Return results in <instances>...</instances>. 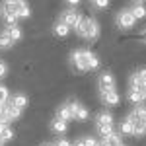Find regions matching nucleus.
Masks as SVG:
<instances>
[{
	"label": "nucleus",
	"instance_id": "f257e3e1",
	"mask_svg": "<svg viewBox=\"0 0 146 146\" xmlns=\"http://www.w3.org/2000/svg\"><path fill=\"white\" fill-rule=\"evenodd\" d=\"M70 64L78 72H90L100 68V58L90 49H74L70 53Z\"/></svg>",
	"mask_w": 146,
	"mask_h": 146
},
{
	"label": "nucleus",
	"instance_id": "f03ea898",
	"mask_svg": "<svg viewBox=\"0 0 146 146\" xmlns=\"http://www.w3.org/2000/svg\"><path fill=\"white\" fill-rule=\"evenodd\" d=\"M74 31L82 37V39H86V41H98V37L101 33V27H100V22L96 20V18H88V16H84L80 23L74 27Z\"/></svg>",
	"mask_w": 146,
	"mask_h": 146
},
{
	"label": "nucleus",
	"instance_id": "7ed1b4c3",
	"mask_svg": "<svg viewBox=\"0 0 146 146\" xmlns=\"http://www.w3.org/2000/svg\"><path fill=\"white\" fill-rule=\"evenodd\" d=\"M127 121L133 129V136L140 138L146 135V107L144 105H136L133 111L127 115Z\"/></svg>",
	"mask_w": 146,
	"mask_h": 146
},
{
	"label": "nucleus",
	"instance_id": "20e7f679",
	"mask_svg": "<svg viewBox=\"0 0 146 146\" xmlns=\"http://www.w3.org/2000/svg\"><path fill=\"white\" fill-rule=\"evenodd\" d=\"M96 131L101 138L115 135V127H113V115L109 111H100L96 115Z\"/></svg>",
	"mask_w": 146,
	"mask_h": 146
},
{
	"label": "nucleus",
	"instance_id": "39448f33",
	"mask_svg": "<svg viewBox=\"0 0 146 146\" xmlns=\"http://www.w3.org/2000/svg\"><path fill=\"white\" fill-rule=\"evenodd\" d=\"M2 8L8 10L10 14H14L18 20H27V18H31V8H29V4L23 2V0H8V2L2 4Z\"/></svg>",
	"mask_w": 146,
	"mask_h": 146
},
{
	"label": "nucleus",
	"instance_id": "423d86ee",
	"mask_svg": "<svg viewBox=\"0 0 146 146\" xmlns=\"http://www.w3.org/2000/svg\"><path fill=\"white\" fill-rule=\"evenodd\" d=\"M68 107H70V113H72V119L74 121H80V123H86L90 119V111L86 105H82L80 101H66Z\"/></svg>",
	"mask_w": 146,
	"mask_h": 146
},
{
	"label": "nucleus",
	"instance_id": "0eeeda50",
	"mask_svg": "<svg viewBox=\"0 0 146 146\" xmlns=\"http://www.w3.org/2000/svg\"><path fill=\"white\" fill-rule=\"evenodd\" d=\"M84 18V14L82 12H78V10H62V14H60V18H58V22L60 23H64V25H68L70 29L72 27H76L80 23V20Z\"/></svg>",
	"mask_w": 146,
	"mask_h": 146
},
{
	"label": "nucleus",
	"instance_id": "6e6552de",
	"mask_svg": "<svg viewBox=\"0 0 146 146\" xmlns=\"http://www.w3.org/2000/svg\"><path fill=\"white\" fill-rule=\"evenodd\" d=\"M115 22H117V27H121V29H133L135 23H136V20H135V16L131 14L129 8H123V10H119Z\"/></svg>",
	"mask_w": 146,
	"mask_h": 146
},
{
	"label": "nucleus",
	"instance_id": "1a4fd4ad",
	"mask_svg": "<svg viewBox=\"0 0 146 146\" xmlns=\"http://www.w3.org/2000/svg\"><path fill=\"white\" fill-rule=\"evenodd\" d=\"M98 88H100V92L115 90V76H113L109 70H105V72L100 74V78H98Z\"/></svg>",
	"mask_w": 146,
	"mask_h": 146
},
{
	"label": "nucleus",
	"instance_id": "9d476101",
	"mask_svg": "<svg viewBox=\"0 0 146 146\" xmlns=\"http://www.w3.org/2000/svg\"><path fill=\"white\" fill-rule=\"evenodd\" d=\"M100 98H101V101H103L105 105H111V107L119 105V101H121V96H119V92H117V90L100 92Z\"/></svg>",
	"mask_w": 146,
	"mask_h": 146
},
{
	"label": "nucleus",
	"instance_id": "9b49d317",
	"mask_svg": "<svg viewBox=\"0 0 146 146\" xmlns=\"http://www.w3.org/2000/svg\"><path fill=\"white\" fill-rule=\"evenodd\" d=\"M129 10L135 16V20H144L146 18V4L144 2H133Z\"/></svg>",
	"mask_w": 146,
	"mask_h": 146
},
{
	"label": "nucleus",
	"instance_id": "f8f14e48",
	"mask_svg": "<svg viewBox=\"0 0 146 146\" xmlns=\"http://www.w3.org/2000/svg\"><path fill=\"white\" fill-rule=\"evenodd\" d=\"M10 103L14 105V107H18L20 111H23V109L27 107V103H29V98H27L25 94H16V96L10 98Z\"/></svg>",
	"mask_w": 146,
	"mask_h": 146
},
{
	"label": "nucleus",
	"instance_id": "ddd939ff",
	"mask_svg": "<svg viewBox=\"0 0 146 146\" xmlns=\"http://www.w3.org/2000/svg\"><path fill=\"white\" fill-rule=\"evenodd\" d=\"M56 119H60V121H64V123L74 121V119H72V113H70V107H68V103H62V105L56 109Z\"/></svg>",
	"mask_w": 146,
	"mask_h": 146
},
{
	"label": "nucleus",
	"instance_id": "4468645a",
	"mask_svg": "<svg viewBox=\"0 0 146 146\" xmlns=\"http://www.w3.org/2000/svg\"><path fill=\"white\" fill-rule=\"evenodd\" d=\"M6 33L10 35V39L14 41V45L16 43H20L23 39V31H22V27L20 25H12V27H6Z\"/></svg>",
	"mask_w": 146,
	"mask_h": 146
},
{
	"label": "nucleus",
	"instance_id": "2eb2a0df",
	"mask_svg": "<svg viewBox=\"0 0 146 146\" xmlns=\"http://www.w3.org/2000/svg\"><path fill=\"white\" fill-rule=\"evenodd\" d=\"M51 131L55 133V135H64L68 131V123H64V121H60V119H53L51 121Z\"/></svg>",
	"mask_w": 146,
	"mask_h": 146
},
{
	"label": "nucleus",
	"instance_id": "dca6fc26",
	"mask_svg": "<svg viewBox=\"0 0 146 146\" xmlns=\"http://www.w3.org/2000/svg\"><path fill=\"white\" fill-rule=\"evenodd\" d=\"M127 100L131 101V103H135V105H142V103H144L142 94H140L138 90H131V88H129V92H127Z\"/></svg>",
	"mask_w": 146,
	"mask_h": 146
},
{
	"label": "nucleus",
	"instance_id": "f3484780",
	"mask_svg": "<svg viewBox=\"0 0 146 146\" xmlns=\"http://www.w3.org/2000/svg\"><path fill=\"white\" fill-rule=\"evenodd\" d=\"M53 31H55L56 37H66V35L70 33V27L64 25V23H60V22H56L55 25H53Z\"/></svg>",
	"mask_w": 146,
	"mask_h": 146
},
{
	"label": "nucleus",
	"instance_id": "a211bd4d",
	"mask_svg": "<svg viewBox=\"0 0 146 146\" xmlns=\"http://www.w3.org/2000/svg\"><path fill=\"white\" fill-rule=\"evenodd\" d=\"M10 47H14V41L10 39V35L4 29V31H0V49H10Z\"/></svg>",
	"mask_w": 146,
	"mask_h": 146
},
{
	"label": "nucleus",
	"instance_id": "6ab92c4d",
	"mask_svg": "<svg viewBox=\"0 0 146 146\" xmlns=\"http://www.w3.org/2000/svg\"><path fill=\"white\" fill-rule=\"evenodd\" d=\"M119 136H133V129H131L127 119H123L121 125H119Z\"/></svg>",
	"mask_w": 146,
	"mask_h": 146
},
{
	"label": "nucleus",
	"instance_id": "aec40b11",
	"mask_svg": "<svg viewBox=\"0 0 146 146\" xmlns=\"http://www.w3.org/2000/svg\"><path fill=\"white\" fill-rule=\"evenodd\" d=\"M8 101H10V90L0 84V105H6Z\"/></svg>",
	"mask_w": 146,
	"mask_h": 146
},
{
	"label": "nucleus",
	"instance_id": "412c9836",
	"mask_svg": "<svg viewBox=\"0 0 146 146\" xmlns=\"http://www.w3.org/2000/svg\"><path fill=\"white\" fill-rule=\"evenodd\" d=\"M92 8H96V10H105V8H109V2H107V0H94V2H92Z\"/></svg>",
	"mask_w": 146,
	"mask_h": 146
},
{
	"label": "nucleus",
	"instance_id": "4be33fe9",
	"mask_svg": "<svg viewBox=\"0 0 146 146\" xmlns=\"http://www.w3.org/2000/svg\"><path fill=\"white\" fill-rule=\"evenodd\" d=\"M6 76H8V64L4 60H0V80L6 78Z\"/></svg>",
	"mask_w": 146,
	"mask_h": 146
},
{
	"label": "nucleus",
	"instance_id": "5701e85b",
	"mask_svg": "<svg viewBox=\"0 0 146 146\" xmlns=\"http://www.w3.org/2000/svg\"><path fill=\"white\" fill-rule=\"evenodd\" d=\"M82 140H84L86 146H98V140H96L94 136H82Z\"/></svg>",
	"mask_w": 146,
	"mask_h": 146
},
{
	"label": "nucleus",
	"instance_id": "b1692460",
	"mask_svg": "<svg viewBox=\"0 0 146 146\" xmlns=\"http://www.w3.org/2000/svg\"><path fill=\"white\" fill-rule=\"evenodd\" d=\"M55 146H72V142H68L66 138H58L55 142Z\"/></svg>",
	"mask_w": 146,
	"mask_h": 146
},
{
	"label": "nucleus",
	"instance_id": "393cba45",
	"mask_svg": "<svg viewBox=\"0 0 146 146\" xmlns=\"http://www.w3.org/2000/svg\"><path fill=\"white\" fill-rule=\"evenodd\" d=\"M72 146H86V144H84V140H82V138H76V140L72 142Z\"/></svg>",
	"mask_w": 146,
	"mask_h": 146
},
{
	"label": "nucleus",
	"instance_id": "a878e982",
	"mask_svg": "<svg viewBox=\"0 0 146 146\" xmlns=\"http://www.w3.org/2000/svg\"><path fill=\"white\" fill-rule=\"evenodd\" d=\"M2 127H4V125H0V146L6 144V140H4V136H2Z\"/></svg>",
	"mask_w": 146,
	"mask_h": 146
},
{
	"label": "nucleus",
	"instance_id": "bb28decb",
	"mask_svg": "<svg viewBox=\"0 0 146 146\" xmlns=\"http://www.w3.org/2000/svg\"><path fill=\"white\" fill-rule=\"evenodd\" d=\"M142 98H144V103H146V88L142 90Z\"/></svg>",
	"mask_w": 146,
	"mask_h": 146
},
{
	"label": "nucleus",
	"instance_id": "cd10ccee",
	"mask_svg": "<svg viewBox=\"0 0 146 146\" xmlns=\"http://www.w3.org/2000/svg\"><path fill=\"white\" fill-rule=\"evenodd\" d=\"M41 146H55V144H49V142H45V144H41Z\"/></svg>",
	"mask_w": 146,
	"mask_h": 146
},
{
	"label": "nucleus",
	"instance_id": "c85d7f7f",
	"mask_svg": "<svg viewBox=\"0 0 146 146\" xmlns=\"http://www.w3.org/2000/svg\"><path fill=\"white\" fill-rule=\"evenodd\" d=\"M121 146H127V144H121Z\"/></svg>",
	"mask_w": 146,
	"mask_h": 146
}]
</instances>
